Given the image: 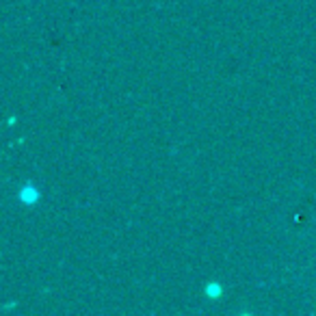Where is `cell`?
Instances as JSON below:
<instances>
[{
	"mask_svg": "<svg viewBox=\"0 0 316 316\" xmlns=\"http://www.w3.org/2000/svg\"><path fill=\"white\" fill-rule=\"evenodd\" d=\"M20 201H24V204H35V201L39 199V191L35 184H26L20 189Z\"/></svg>",
	"mask_w": 316,
	"mask_h": 316,
	"instance_id": "6da1fadb",
	"label": "cell"
},
{
	"mask_svg": "<svg viewBox=\"0 0 316 316\" xmlns=\"http://www.w3.org/2000/svg\"><path fill=\"white\" fill-rule=\"evenodd\" d=\"M206 295L217 299L219 295H221V286H219V284H208V286H206Z\"/></svg>",
	"mask_w": 316,
	"mask_h": 316,
	"instance_id": "7a4b0ae2",
	"label": "cell"
}]
</instances>
